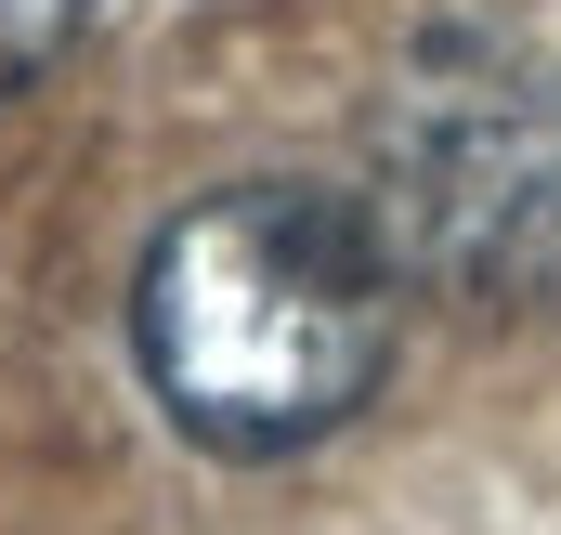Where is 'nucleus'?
<instances>
[{
    "mask_svg": "<svg viewBox=\"0 0 561 535\" xmlns=\"http://www.w3.org/2000/svg\"><path fill=\"white\" fill-rule=\"evenodd\" d=\"M392 300H405V262L379 249L366 196L222 183L144 249L131 353L209 457H287L379 392Z\"/></svg>",
    "mask_w": 561,
    "mask_h": 535,
    "instance_id": "1",
    "label": "nucleus"
},
{
    "mask_svg": "<svg viewBox=\"0 0 561 535\" xmlns=\"http://www.w3.org/2000/svg\"><path fill=\"white\" fill-rule=\"evenodd\" d=\"M366 223L431 300H549L561 287V79L483 26H431L366 105Z\"/></svg>",
    "mask_w": 561,
    "mask_h": 535,
    "instance_id": "2",
    "label": "nucleus"
},
{
    "mask_svg": "<svg viewBox=\"0 0 561 535\" xmlns=\"http://www.w3.org/2000/svg\"><path fill=\"white\" fill-rule=\"evenodd\" d=\"M79 13H92V0H0V92L39 79V66L79 39Z\"/></svg>",
    "mask_w": 561,
    "mask_h": 535,
    "instance_id": "3",
    "label": "nucleus"
}]
</instances>
